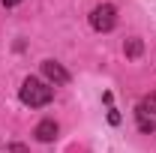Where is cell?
I'll use <instances>...</instances> for the list:
<instances>
[{"label":"cell","mask_w":156,"mask_h":153,"mask_svg":"<svg viewBox=\"0 0 156 153\" xmlns=\"http://www.w3.org/2000/svg\"><path fill=\"white\" fill-rule=\"evenodd\" d=\"M3 6H15V3H21V0H0Z\"/></svg>","instance_id":"9c48e42d"},{"label":"cell","mask_w":156,"mask_h":153,"mask_svg":"<svg viewBox=\"0 0 156 153\" xmlns=\"http://www.w3.org/2000/svg\"><path fill=\"white\" fill-rule=\"evenodd\" d=\"M114 21H117V9L111 3H102V6H96V9L90 12V24H93V30H99V33L111 30Z\"/></svg>","instance_id":"3957f363"},{"label":"cell","mask_w":156,"mask_h":153,"mask_svg":"<svg viewBox=\"0 0 156 153\" xmlns=\"http://www.w3.org/2000/svg\"><path fill=\"white\" fill-rule=\"evenodd\" d=\"M126 54H129V57H138V54H141V39H129V42H126Z\"/></svg>","instance_id":"8992f818"},{"label":"cell","mask_w":156,"mask_h":153,"mask_svg":"<svg viewBox=\"0 0 156 153\" xmlns=\"http://www.w3.org/2000/svg\"><path fill=\"white\" fill-rule=\"evenodd\" d=\"M33 135H36L39 141H54V138H57V123H54V120H42Z\"/></svg>","instance_id":"5b68a950"},{"label":"cell","mask_w":156,"mask_h":153,"mask_svg":"<svg viewBox=\"0 0 156 153\" xmlns=\"http://www.w3.org/2000/svg\"><path fill=\"white\" fill-rule=\"evenodd\" d=\"M135 123H138L141 132H153V129H156V96H147V99L138 102Z\"/></svg>","instance_id":"7a4b0ae2"},{"label":"cell","mask_w":156,"mask_h":153,"mask_svg":"<svg viewBox=\"0 0 156 153\" xmlns=\"http://www.w3.org/2000/svg\"><path fill=\"white\" fill-rule=\"evenodd\" d=\"M21 102L24 105H30V108H39V105H48L51 102V96L54 90L45 84V81H39V78H27L24 84H21Z\"/></svg>","instance_id":"6da1fadb"},{"label":"cell","mask_w":156,"mask_h":153,"mask_svg":"<svg viewBox=\"0 0 156 153\" xmlns=\"http://www.w3.org/2000/svg\"><path fill=\"white\" fill-rule=\"evenodd\" d=\"M108 120H111V123H120V114H117L114 108H111V111H108Z\"/></svg>","instance_id":"52a82bcc"},{"label":"cell","mask_w":156,"mask_h":153,"mask_svg":"<svg viewBox=\"0 0 156 153\" xmlns=\"http://www.w3.org/2000/svg\"><path fill=\"white\" fill-rule=\"evenodd\" d=\"M42 75L48 78V81H54V84H66V81H69V72L60 66L57 60H45V63H42Z\"/></svg>","instance_id":"277c9868"},{"label":"cell","mask_w":156,"mask_h":153,"mask_svg":"<svg viewBox=\"0 0 156 153\" xmlns=\"http://www.w3.org/2000/svg\"><path fill=\"white\" fill-rule=\"evenodd\" d=\"M9 150H12V153H27V150H24V147H21V144H12Z\"/></svg>","instance_id":"ba28073f"}]
</instances>
